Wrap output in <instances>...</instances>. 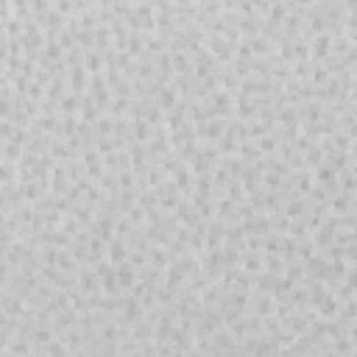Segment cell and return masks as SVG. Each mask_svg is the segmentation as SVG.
I'll return each instance as SVG.
<instances>
[{"label":"cell","mask_w":357,"mask_h":357,"mask_svg":"<svg viewBox=\"0 0 357 357\" xmlns=\"http://www.w3.org/2000/svg\"><path fill=\"white\" fill-rule=\"evenodd\" d=\"M78 106H81V98H78V92H73V95H64V98H62V112L67 115V118H73V115H76Z\"/></svg>","instance_id":"obj_11"},{"label":"cell","mask_w":357,"mask_h":357,"mask_svg":"<svg viewBox=\"0 0 357 357\" xmlns=\"http://www.w3.org/2000/svg\"><path fill=\"white\" fill-rule=\"evenodd\" d=\"M262 179H265V187H271V190L279 187V176H276V173H265Z\"/></svg>","instance_id":"obj_28"},{"label":"cell","mask_w":357,"mask_h":357,"mask_svg":"<svg viewBox=\"0 0 357 357\" xmlns=\"http://www.w3.org/2000/svg\"><path fill=\"white\" fill-rule=\"evenodd\" d=\"M112 128H115V120L109 118V115H106V118H101V120H98V137H106V134L112 131Z\"/></svg>","instance_id":"obj_23"},{"label":"cell","mask_w":357,"mask_h":357,"mask_svg":"<svg viewBox=\"0 0 357 357\" xmlns=\"http://www.w3.org/2000/svg\"><path fill=\"white\" fill-rule=\"evenodd\" d=\"M324 357H343V355H338L335 349H329V352H327V355H324Z\"/></svg>","instance_id":"obj_31"},{"label":"cell","mask_w":357,"mask_h":357,"mask_svg":"<svg viewBox=\"0 0 357 357\" xmlns=\"http://www.w3.org/2000/svg\"><path fill=\"white\" fill-rule=\"evenodd\" d=\"M95 273H98L101 279H109V276H115V268L109 265V262H104V259H101L98 265H95Z\"/></svg>","instance_id":"obj_24"},{"label":"cell","mask_w":357,"mask_h":357,"mask_svg":"<svg viewBox=\"0 0 357 357\" xmlns=\"http://www.w3.org/2000/svg\"><path fill=\"white\" fill-rule=\"evenodd\" d=\"M84 67H87V73H92V76H98V73H101L104 62H101V53H98V50H90V53H87Z\"/></svg>","instance_id":"obj_10"},{"label":"cell","mask_w":357,"mask_h":357,"mask_svg":"<svg viewBox=\"0 0 357 357\" xmlns=\"http://www.w3.org/2000/svg\"><path fill=\"white\" fill-rule=\"evenodd\" d=\"M59 11H73V3H56Z\"/></svg>","instance_id":"obj_30"},{"label":"cell","mask_w":357,"mask_h":357,"mask_svg":"<svg viewBox=\"0 0 357 357\" xmlns=\"http://www.w3.org/2000/svg\"><path fill=\"white\" fill-rule=\"evenodd\" d=\"M293 179H296L293 184L301 190V193H310V190H313V176H310L307 170H301V173H296Z\"/></svg>","instance_id":"obj_14"},{"label":"cell","mask_w":357,"mask_h":357,"mask_svg":"<svg viewBox=\"0 0 357 357\" xmlns=\"http://www.w3.org/2000/svg\"><path fill=\"white\" fill-rule=\"evenodd\" d=\"M159 106H165V109H170V112H173L176 106H179V101H176V90H173V87H165V90L159 92Z\"/></svg>","instance_id":"obj_12"},{"label":"cell","mask_w":357,"mask_h":357,"mask_svg":"<svg viewBox=\"0 0 357 357\" xmlns=\"http://www.w3.org/2000/svg\"><path fill=\"white\" fill-rule=\"evenodd\" d=\"M128 137H131V140H137V142L148 140V123H145V120H134V123H131V131H128Z\"/></svg>","instance_id":"obj_13"},{"label":"cell","mask_w":357,"mask_h":357,"mask_svg":"<svg viewBox=\"0 0 357 357\" xmlns=\"http://www.w3.org/2000/svg\"><path fill=\"white\" fill-rule=\"evenodd\" d=\"M173 67H176V73L179 76H190V67H193V62H190V56L187 53H173Z\"/></svg>","instance_id":"obj_9"},{"label":"cell","mask_w":357,"mask_h":357,"mask_svg":"<svg viewBox=\"0 0 357 357\" xmlns=\"http://www.w3.org/2000/svg\"><path fill=\"white\" fill-rule=\"evenodd\" d=\"M243 159H257L259 162V156H262V151H259V145H251V142H243L240 145V151H238Z\"/></svg>","instance_id":"obj_15"},{"label":"cell","mask_w":357,"mask_h":357,"mask_svg":"<svg viewBox=\"0 0 357 357\" xmlns=\"http://www.w3.org/2000/svg\"><path fill=\"white\" fill-rule=\"evenodd\" d=\"M229 193H232V201H235V198H243V187H240V182H229Z\"/></svg>","instance_id":"obj_29"},{"label":"cell","mask_w":357,"mask_h":357,"mask_svg":"<svg viewBox=\"0 0 357 357\" xmlns=\"http://www.w3.org/2000/svg\"><path fill=\"white\" fill-rule=\"evenodd\" d=\"M327 76H329V70H324V67H315V70H313V84H324V81H327Z\"/></svg>","instance_id":"obj_27"},{"label":"cell","mask_w":357,"mask_h":357,"mask_svg":"<svg viewBox=\"0 0 357 357\" xmlns=\"http://www.w3.org/2000/svg\"><path fill=\"white\" fill-rule=\"evenodd\" d=\"M115 276H118V282L126 287V290H131L134 287V268L128 265V262H120V265L115 268Z\"/></svg>","instance_id":"obj_5"},{"label":"cell","mask_w":357,"mask_h":357,"mask_svg":"<svg viewBox=\"0 0 357 357\" xmlns=\"http://www.w3.org/2000/svg\"><path fill=\"white\" fill-rule=\"evenodd\" d=\"M106 257L112 259V262H126V257H128V248L123 245V240L120 238H115V240H109V248H106Z\"/></svg>","instance_id":"obj_2"},{"label":"cell","mask_w":357,"mask_h":357,"mask_svg":"<svg viewBox=\"0 0 357 357\" xmlns=\"http://www.w3.org/2000/svg\"><path fill=\"white\" fill-rule=\"evenodd\" d=\"M50 190H53L56 196L67 193V168H62V165H59V168L53 170V182H50Z\"/></svg>","instance_id":"obj_6"},{"label":"cell","mask_w":357,"mask_h":357,"mask_svg":"<svg viewBox=\"0 0 357 357\" xmlns=\"http://www.w3.org/2000/svg\"><path fill=\"white\" fill-rule=\"evenodd\" d=\"M329 207H332V215L343 218L346 212H349V196H346V193H341V196L329 198Z\"/></svg>","instance_id":"obj_7"},{"label":"cell","mask_w":357,"mask_h":357,"mask_svg":"<svg viewBox=\"0 0 357 357\" xmlns=\"http://www.w3.org/2000/svg\"><path fill=\"white\" fill-rule=\"evenodd\" d=\"M81 120H84L87 126H92V123L98 120V104L92 101V95L81 98Z\"/></svg>","instance_id":"obj_3"},{"label":"cell","mask_w":357,"mask_h":357,"mask_svg":"<svg viewBox=\"0 0 357 357\" xmlns=\"http://www.w3.org/2000/svg\"><path fill=\"white\" fill-rule=\"evenodd\" d=\"M251 50L254 53H268V50H271V42H268L265 36H254L251 39Z\"/></svg>","instance_id":"obj_20"},{"label":"cell","mask_w":357,"mask_h":357,"mask_svg":"<svg viewBox=\"0 0 357 357\" xmlns=\"http://www.w3.org/2000/svg\"><path fill=\"white\" fill-rule=\"evenodd\" d=\"M313 56L315 59H329L332 56V34H318L313 39Z\"/></svg>","instance_id":"obj_1"},{"label":"cell","mask_w":357,"mask_h":357,"mask_svg":"<svg viewBox=\"0 0 357 357\" xmlns=\"http://www.w3.org/2000/svg\"><path fill=\"white\" fill-rule=\"evenodd\" d=\"M243 268L248 273H259V268H262V259L257 257V254H245L243 257Z\"/></svg>","instance_id":"obj_19"},{"label":"cell","mask_w":357,"mask_h":357,"mask_svg":"<svg viewBox=\"0 0 357 357\" xmlns=\"http://www.w3.org/2000/svg\"><path fill=\"white\" fill-rule=\"evenodd\" d=\"M265 265H268V271L273 273V276H279L282 273V259L276 257V254H268V259H265Z\"/></svg>","instance_id":"obj_21"},{"label":"cell","mask_w":357,"mask_h":357,"mask_svg":"<svg viewBox=\"0 0 357 357\" xmlns=\"http://www.w3.org/2000/svg\"><path fill=\"white\" fill-rule=\"evenodd\" d=\"M332 349H335L338 352V355H346V357H349L352 355V352H355V343H352V338H338V341H335V346H332Z\"/></svg>","instance_id":"obj_17"},{"label":"cell","mask_w":357,"mask_h":357,"mask_svg":"<svg viewBox=\"0 0 357 357\" xmlns=\"http://www.w3.org/2000/svg\"><path fill=\"white\" fill-rule=\"evenodd\" d=\"M343 282H346L352 290H357V265H352L349 271H346V279H343Z\"/></svg>","instance_id":"obj_25"},{"label":"cell","mask_w":357,"mask_h":357,"mask_svg":"<svg viewBox=\"0 0 357 357\" xmlns=\"http://www.w3.org/2000/svg\"><path fill=\"white\" fill-rule=\"evenodd\" d=\"M210 45H212V53H215L218 59H226V62L232 59V42L229 39H224V36H212Z\"/></svg>","instance_id":"obj_4"},{"label":"cell","mask_w":357,"mask_h":357,"mask_svg":"<svg viewBox=\"0 0 357 357\" xmlns=\"http://www.w3.org/2000/svg\"><path fill=\"white\" fill-rule=\"evenodd\" d=\"M299 118L307 120V123H318V120H321V104H304Z\"/></svg>","instance_id":"obj_8"},{"label":"cell","mask_w":357,"mask_h":357,"mask_svg":"<svg viewBox=\"0 0 357 357\" xmlns=\"http://www.w3.org/2000/svg\"><path fill=\"white\" fill-rule=\"evenodd\" d=\"M276 148V137H259V151H273Z\"/></svg>","instance_id":"obj_26"},{"label":"cell","mask_w":357,"mask_h":357,"mask_svg":"<svg viewBox=\"0 0 357 357\" xmlns=\"http://www.w3.org/2000/svg\"><path fill=\"white\" fill-rule=\"evenodd\" d=\"M120 282H118V276H109V279H104V293L109 296V299H118V293H120Z\"/></svg>","instance_id":"obj_18"},{"label":"cell","mask_w":357,"mask_h":357,"mask_svg":"<svg viewBox=\"0 0 357 357\" xmlns=\"http://www.w3.org/2000/svg\"><path fill=\"white\" fill-rule=\"evenodd\" d=\"M84 64H81V67H73V73H70V81H73V90L78 92V95H81V90H84Z\"/></svg>","instance_id":"obj_16"},{"label":"cell","mask_w":357,"mask_h":357,"mask_svg":"<svg viewBox=\"0 0 357 357\" xmlns=\"http://www.w3.org/2000/svg\"><path fill=\"white\" fill-rule=\"evenodd\" d=\"M304 210H307V204H304V201L285 204V212H287V215H290V218H299V215H301V212H304Z\"/></svg>","instance_id":"obj_22"}]
</instances>
